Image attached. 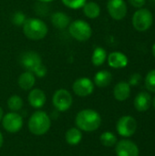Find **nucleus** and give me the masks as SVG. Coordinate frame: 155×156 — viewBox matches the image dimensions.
Wrapping results in <instances>:
<instances>
[{
	"label": "nucleus",
	"instance_id": "obj_11",
	"mask_svg": "<svg viewBox=\"0 0 155 156\" xmlns=\"http://www.w3.org/2000/svg\"><path fill=\"white\" fill-rule=\"evenodd\" d=\"M107 9L110 16L115 20H122L127 15V5L124 0H109Z\"/></svg>",
	"mask_w": 155,
	"mask_h": 156
},
{
	"label": "nucleus",
	"instance_id": "obj_9",
	"mask_svg": "<svg viewBox=\"0 0 155 156\" xmlns=\"http://www.w3.org/2000/svg\"><path fill=\"white\" fill-rule=\"evenodd\" d=\"M72 90L74 93L79 97H87L90 96L94 90L93 81L86 77L79 78L76 80L72 85Z\"/></svg>",
	"mask_w": 155,
	"mask_h": 156
},
{
	"label": "nucleus",
	"instance_id": "obj_2",
	"mask_svg": "<svg viewBox=\"0 0 155 156\" xmlns=\"http://www.w3.org/2000/svg\"><path fill=\"white\" fill-rule=\"evenodd\" d=\"M47 24L39 18H26L23 25V32L25 36L31 40L43 39L48 34Z\"/></svg>",
	"mask_w": 155,
	"mask_h": 156
},
{
	"label": "nucleus",
	"instance_id": "obj_10",
	"mask_svg": "<svg viewBox=\"0 0 155 156\" xmlns=\"http://www.w3.org/2000/svg\"><path fill=\"white\" fill-rule=\"evenodd\" d=\"M20 62L27 71L32 73H34V71L43 64L40 55L35 51H26L23 53Z\"/></svg>",
	"mask_w": 155,
	"mask_h": 156
},
{
	"label": "nucleus",
	"instance_id": "obj_30",
	"mask_svg": "<svg viewBox=\"0 0 155 156\" xmlns=\"http://www.w3.org/2000/svg\"><path fill=\"white\" fill-rule=\"evenodd\" d=\"M145 2H146L145 0H130L131 5L138 8H142L145 5Z\"/></svg>",
	"mask_w": 155,
	"mask_h": 156
},
{
	"label": "nucleus",
	"instance_id": "obj_24",
	"mask_svg": "<svg viewBox=\"0 0 155 156\" xmlns=\"http://www.w3.org/2000/svg\"><path fill=\"white\" fill-rule=\"evenodd\" d=\"M100 143L106 147H111L117 144V137L111 132H105L100 135Z\"/></svg>",
	"mask_w": 155,
	"mask_h": 156
},
{
	"label": "nucleus",
	"instance_id": "obj_17",
	"mask_svg": "<svg viewBox=\"0 0 155 156\" xmlns=\"http://www.w3.org/2000/svg\"><path fill=\"white\" fill-rule=\"evenodd\" d=\"M51 22L55 27L58 29H65L70 24V17L64 12H55L51 16Z\"/></svg>",
	"mask_w": 155,
	"mask_h": 156
},
{
	"label": "nucleus",
	"instance_id": "obj_7",
	"mask_svg": "<svg viewBox=\"0 0 155 156\" xmlns=\"http://www.w3.org/2000/svg\"><path fill=\"white\" fill-rule=\"evenodd\" d=\"M2 125L6 132L16 133L19 132L23 126V118L16 112H11L3 116Z\"/></svg>",
	"mask_w": 155,
	"mask_h": 156
},
{
	"label": "nucleus",
	"instance_id": "obj_32",
	"mask_svg": "<svg viewBox=\"0 0 155 156\" xmlns=\"http://www.w3.org/2000/svg\"><path fill=\"white\" fill-rule=\"evenodd\" d=\"M3 110H2V108L0 107V122L2 121V119H3Z\"/></svg>",
	"mask_w": 155,
	"mask_h": 156
},
{
	"label": "nucleus",
	"instance_id": "obj_16",
	"mask_svg": "<svg viewBox=\"0 0 155 156\" xmlns=\"http://www.w3.org/2000/svg\"><path fill=\"white\" fill-rule=\"evenodd\" d=\"M152 103L151 95L146 91L140 92L134 99V107L139 112H146Z\"/></svg>",
	"mask_w": 155,
	"mask_h": 156
},
{
	"label": "nucleus",
	"instance_id": "obj_12",
	"mask_svg": "<svg viewBox=\"0 0 155 156\" xmlns=\"http://www.w3.org/2000/svg\"><path fill=\"white\" fill-rule=\"evenodd\" d=\"M117 156H139V148L132 141L122 140L116 144Z\"/></svg>",
	"mask_w": 155,
	"mask_h": 156
},
{
	"label": "nucleus",
	"instance_id": "obj_23",
	"mask_svg": "<svg viewBox=\"0 0 155 156\" xmlns=\"http://www.w3.org/2000/svg\"><path fill=\"white\" fill-rule=\"evenodd\" d=\"M7 106L12 112H17L23 107V100L18 95H12L7 100Z\"/></svg>",
	"mask_w": 155,
	"mask_h": 156
},
{
	"label": "nucleus",
	"instance_id": "obj_5",
	"mask_svg": "<svg viewBox=\"0 0 155 156\" xmlns=\"http://www.w3.org/2000/svg\"><path fill=\"white\" fill-rule=\"evenodd\" d=\"M153 16L152 12L147 8H139L132 16L133 27L139 32L147 31L153 25Z\"/></svg>",
	"mask_w": 155,
	"mask_h": 156
},
{
	"label": "nucleus",
	"instance_id": "obj_14",
	"mask_svg": "<svg viewBox=\"0 0 155 156\" xmlns=\"http://www.w3.org/2000/svg\"><path fill=\"white\" fill-rule=\"evenodd\" d=\"M27 100L29 104L36 109H40L44 106V104L46 103V94L45 92L40 90V89H33L30 90L28 96H27Z\"/></svg>",
	"mask_w": 155,
	"mask_h": 156
},
{
	"label": "nucleus",
	"instance_id": "obj_13",
	"mask_svg": "<svg viewBox=\"0 0 155 156\" xmlns=\"http://www.w3.org/2000/svg\"><path fill=\"white\" fill-rule=\"evenodd\" d=\"M107 60L109 66L113 69H123L128 65L129 62L127 56L119 51L111 52L107 57Z\"/></svg>",
	"mask_w": 155,
	"mask_h": 156
},
{
	"label": "nucleus",
	"instance_id": "obj_15",
	"mask_svg": "<svg viewBox=\"0 0 155 156\" xmlns=\"http://www.w3.org/2000/svg\"><path fill=\"white\" fill-rule=\"evenodd\" d=\"M114 98L119 101H126L131 95V86L128 82L121 81L117 83L113 89Z\"/></svg>",
	"mask_w": 155,
	"mask_h": 156
},
{
	"label": "nucleus",
	"instance_id": "obj_18",
	"mask_svg": "<svg viewBox=\"0 0 155 156\" xmlns=\"http://www.w3.org/2000/svg\"><path fill=\"white\" fill-rule=\"evenodd\" d=\"M36 83V76L30 72L26 71L22 73L18 78V85L24 90H30Z\"/></svg>",
	"mask_w": 155,
	"mask_h": 156
},
{
	"label": "nucleus",
	"instance_id": "obj_36",
	"mask_svg": "<svg viewBox=\"0 0 155 156\" xmlns=\"http://www.w3.org/2000/svg\"><path fill=\"white\" fill-rule=\"evenodd\" d=\"M154 1H155V0H154Z\"/></svg>",
	"mask_w": 155,
	"mask_h": 156
},
{
	"label": "nucleus",
	"instance_id": "obj_31",
	"mask_svg": "<svg viewBox=\"0 0 155 156\" xmlns=\"http://www.w3.org/2000/svg\"><path fill=\"white\" fill-rule=\"evenodd\" d=\"M3 143H4V138H3L2 133H0V149H1V148H2V146H3Z\"/></svg>",
	"mask_w": 155,
	"mask_h": 156
},
{
	"label": "nucleus",
	"instance_id": "obj_34",
	"mask_svg": "<svg viewBox=\"0 0 155 156\" xmlns=\"http://www.w3.org/2000/svg\"><path fill=\"white\" fill-rule=\"evenodd\" d=\"M153 56H154L155 58V43L153 44Z\"/></svg>",
	"mask_w": 155,
	"mask_h": 156
},
{
	"label": "nucleus",
	"instance_id": "obj_21",
	"mask_svg": "<svg viewBox=\"0 0 155 156\" xmlns=\"http://www.w3.org/2000/svg\"><path fill=\"white\" fill-rule=\"evenodd\" d=\"M66 142L69 145H78L82 140V133L79 128H70L65 135Z\"/></svg>",
	"mask_w": 155,
	"mask_h": 156
},
{
	"label": "nucleus",
	"instance_id": "obj_22",
	"mask_svg": "<svg viewBox=\"0 0 155 156\" xmlns=\"http://www.w3.org/2000/svg\"><path fill=\"white\" fill-rule=\"evenodd\" d=\"M107 59V52L106 50L101 47H97L92 54L91 57V62L94 66L100 67L101 66Z\"/></svg>",
	"mask_w": 155,
	"mask_h": 156
},
{
	"label": "nucleus",
	"instance_id": "obj_8",
	"mask_svg": "<svg viewBox=\"0 0 155 156\" xmlns=\"http://www.w3.org/2000/svg\"><path fill=\"white\" fill-rule=\"evenodd\" d=\"M117 132L121 136L131 137L132 136L137 129V122L132 116H123L120 118L117 122Z\"/></svg>",
	"mask_w": 155,
	"mask_h": 156
},
{
	"label": "nucleus",
	"instance_id": "obj_28",
	"mask_svg": "<svg viewBox=\"0 0 155 156\" xmlns=\"http://www.w3.org/2000/svg\"><path fill=\"white\" fill-rule=\"evenodd\" d=\"M141 80H142L141 74H139V73H134V74H132V75L131 76V78H130L128 83L130 84V86H137V85L140 83Z\"/></svg>",
	"mask_w": 155,
	"mask_h": 156
},
{
	"label": "nucleus",
	"instance_id": "obj_20",
	"mask_svg": "<svg viewBox=\"0 0 155 156\" xmlns=\"http://www.w3.org/2000/svg\"><path fill=\"white\" fill-rule=\"evenodd\" d=\"M82 8L84 15L90 19H95L100 15V7L96 2H86Z\"/></svg>",
	"mask_w": 155,
	"mask_h": 156
},
{
	"label": "nucleus",
	"instance_id": "obj_33",
	"mask_svg": "<svg viewBox=\"0 0 155 156\" xmlns=\"http://www.w3.org/2000/svg\"><path fill=\"white\" fill-rule=\"evenodd\" d=\"M39 2H42V3H48V2H51V1H54V0H37Z\"/></svg>",
	"mask_w": 155,
	"mask_h": 156
},
{
	"label": "nucleus",
	"instance_id": "obj_19",
	"mask_svg": "<svg viewBox=\"0 0 155 156\" xmlns=\"http://www.w3.org/2000/svg\"><path fill=\"white\" fill-rule=\"evenodd\" d=\"M94 84L100 88H105L109 86L112 80V75L108 70H100L94 76Z\"/></svg>",
	"mask_w": 155,
	"mask_h": 156
},
{
	"label": "nucleus",
	"instance_id": "obj_3",
	"mask_svg": "<svg viewBox=\"0 0 155 156\" xmlns=\"http://www.w3.org/2000/svg\"><path fill=\"white\" fill-rule=\"evenodd\" d=\"M51 126V120L49 116L42 111L34 112L28 121V129L34 135L46 134Z\"/></svg>",
	"mask_w": 155,
	"mask_h": 156
},
{
	"label": "nucleus",
	"instance_id": "obj_26",
	"mask_svg": "<svg viewBox=\"0 0 155 156\" xmlns=\"http://www.w3.org/2000/svg\"><path fill=\"white\" fill-rule=\"evenodd\" d=\"M62 3L70 9H79L83 7L87 0H61Z\"/></svg>",
	"mask_w": 155,
	"mask_h": 156
},
{
	"label": "nucleus",
	"instance_id": "obj_27",
	"mask_svg": "<svg viewBox=\"0 0 155 156\" xmlns=\"http://www.w3.org/2000/svg\"><path fill=\"white\" fill-rule=\"evenodd\" d=\"M26 20V17L23 12L17 11L14 13L12 16V23L16 26H23Z\"/></svg>",
	"mask_w": 155,
	"mask_h": 156
},
{
	"label": "nucleus",
	"instance_id": "obj_29",
	"mask_svg": "<svg viewBox=\"0 0 155 156\" xmlns=\"http://www.w3.org/2000/svg\"><path fill=\"white\" fill-rule=\"evenodd\" d=\"M47 68H46V66L44 65V64H42L40 67H38L35 71H34V75L36 76V77H38V78H43V77H45L46 75H47Z\"/></svg>",
	"mask_w": 155,
	"mask_h": 156
},
{
	"label": "nucleus",
	"instance_id": "obj_6",
	"mask_svg": "<svg viewBox=\"0 0 155 156\" xmlns=\"http://www.w3.org/2000/svg\"><path fill=\"white\" fill-rule=\"evenodd\" d=\"M52 102L54 107L58 112H66L72 105V95L69 90L65 89H59L55 91L52 98Z\"/></svg>",
	"mask_w": 155,
	"mask_h": 156
},
{
	"label": "nucleus",
	"instance_id": "obj_25",
	"mask_svg": "<svg viewBox=\"0 0 155 156\" xmlns=\"http://www.w3.org/2000/svg\"><path fill=\"white\" fill-rule=\"evenodd\" d=\"M145 87L149 91L155 93V69L149 71L146 75Z\"/></svg>",
	"mask_w": 155,
	"mask_h": 156
},
{
	"label": "nucleus",
	"instance_id": "obj_1",
	"mask_svg": "<svg viewBox=\"0 0 155 156\" xmlns=\"http://www.w3.org/2000/svg\"><path fill=\"white\" fill-rule=\"evenodd\" d=\"M100 124L101 117L94 110H82L76 116V125L80 131L94 132L100 128Z\"/></svg>",
	"mask_w": 155,
	"mask_h": 156
},
{
	"label": "nucleus",
	"instance_id": "obj_4",
	"mask_svg": "<svg viewBox=\"0 0 155 156\" xmlns=\"http://www.w3.org/2000/svg\"><path fill=\"white\" fill-rule=\"evenodd\" d=\"M69 32L73 38L81 42L89 40L92 35L90 25L81 19H77L70 22L69 26Z\"/></svg>",
	"mask_w": 155,
	"mask_h": 156
},
{
	"label": "nucleus",
	"instance_id": "obj_35",
	"mask_svg": "<svg viewBox=\"0 0 155 156\" xmlns=\"http://www.w3.org/2000/svg\"><path fill=\"white\" fill-rule=\"evenodd\" d=\"M153 107H154V109H155V97H154V99H153Z\"/></svg>",
	"mask_w": 155,
	"mask_h": 156
}]
</instances>
